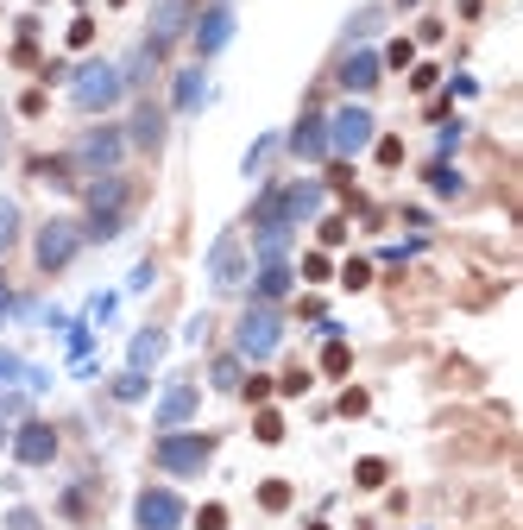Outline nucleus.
I'll list each match as a JSON object with an SVG mask.
<instances>
[{"label": "nucleus", "mask_w": 523, "mask_h": 530, "mask_svg": "<svg viewBox=\"0 0 523 530\" xmlns=\"http://www.w3.org/2000/svg\"><path fill=\"white\" fill-rule=\"evenodd\" d=\"M341 278H347V291H366V278H372V265H366V259H347V272H341Z\"/></svg>", "instance_id": "nucleus-26"}, {"label": "nucleus", "mask_w": 523, "mask_h": 530, "mask_svg": "<svg viewBox=\"0 0 523 530\" xmlns=\"http://www.w3.org/2000/svg\"><path fill=\"white\" fill-rule=\"evenodd\" d=\"M208 272H214V285H221V291H234V285L246 278V253H240V240H221V246H214V259H208Z\"/></svg>", "instance_id": "nucleus-11"}, {"label": "nucleus", "mask_w": 523, "mask_h": 530, "mask_svg": "<svg viewBox=\"0 0 523 530\" xmlns=\"http://www.w3.org/2000/svg\"><path fill=\"white\" fill-rule=\"evenodd\" d=\"M347 366H353V354H347V348H341V341H334V348H328V354H322V373H334V379H341V373H347Z\"/></svg>", "instance_id": "nucleus-25"}, {"label": "nucleus", "mask_w": 523, "mask_h": 530, "mask_svg": "<svg viewBox=\"0 0 523 530\" xmlns=\"http://www.w3.org/2000/svg\"><path fill=\"white\" fill-rule=\"evenodd\" d=\"M13 454L26 461V468H44V461L57 454V430H51V423H26V430L13 436Z\"/></svg>", "instance_id": "nucleus-9"}, {"label": "nucleus", "mask_w": 523, "mask_h": 530, "mask_svg": "<svg viewBox=\"0 0 523 530\" xmlns=\"http://www.w3.org/2000/svg\"><path fill=\"white\" fill-rule=\"evenodd\" d=\"M120 152H126V132L120 126H95V132H83V146H76V165H89V171H114L120 165Z\"/></svg>", "instance_id": "nucleus-4"}, {"label": "nucleus", "mask_w": 523, "mask_h": 530, "mask_svg": "<svg viewBox=\"0 0 523 530\" xmlns=\"http://www.w3.org/2000/svg\"><path fill=\"white\" fill-rule=\"evenodd\" d=\"M284 291H290V272H284V265L271 259V265H265V272H259V297L271 303V297H284Z\"/></svg>", "instance_id": "nucleus-18"}, {"label": "nucleus", "mask_w": 523, "mask_h": 530, "mask_svg": "<svg viewBox=\"0 0 523 530\" xmlns=\"http://www.w3.org/2000/svg\"><path fill=\"white\" fill-rule=\"evenodd\" d=\"M114 7H126V0H114Z\"/></svg>", "instance_id": "nucleus-33"}, {"label": "nucleus", "mask_w": 523, "mask_h": 530, "mask_svg": "<svg viewBox=\"0 0 523 530\" xmlns=\"http://www.w3.org/2000/svg\"><path fill=\"white\" fill-rule=\"evenodd\" d=\"M208 454H214L208 436H165V442H158V468H165V474H202Z\"/></svg>", "instance_id": "nucleus-3"}, {"label": "nucleus", "mask_w": 523, "mask_h": 530, "mask_svg": "<svg viewBox=\"0 0 523 530\" xmlns=\"http://www.w3.org/2000/svg\"><path fill=\"white\" fill-rule=\"evenodd\" d=\"M202 101V76L189 70V76H177V108H196Z\"/></svg>", "instance_id": "nucleus-21"}, {"label": "nucleus", "mask_w": 523, "mask_h": 530, "mask_svg": "<svg viewBox=\"0 0 523 530\" xmlns=\"http://www.w3.org/2000/svg\"><path fill=\"white\" fill-rule=\"evenodd\" d=\"M114 391H120V398H145V373H120Z\"/></svg>", "instance_id": "nucleus-27"}, {"label": "nucleus", "mask_w": 523, "mask_h": 530, "mask_svg": "<svg viewBox=\"0 0 523 530\" xmlns=\"http://www.w3.org/2000/svg\"><path fill=\"white\" fill-rule=\"evenodd\" d=\"M0 309H7V291H0Z\"/></svg>", "instance_id": "nucleus-31"}, {"label": "nucleus", "mask_w": 523, "mask_h": 530, "mask_svg": "<svg viewBox=\"0 0 523 530\" xmlns=\"http://www.w3.org/2000/svg\"><path fill=\"white\" fill-rule=\"evenodd\" d=\"M259 505H265V511H284V505H290V486H284V480H265V486H259Z\"/></svg>", "instance_id": "nucleus-20"}, {"label": "nucleus", "mask_w": 523, "mask_h": 530, "mask_svg": "<svg viewBox=\"0 0 523 530\" xmlns=\"http://www.w3.org/2000/svg\"><path fill=\"white\" fill-rule=\"evenodd\" d=\"M341 417H366V391H347L341 398Z\"/></svg>", "instance_id": "nucleus-29"}, {"label": "nucleus", "mask_w": 523, "mask_h": 530, "mask_svg": "<svg viewBox=\"0 0 523 530\" xmlns=\"http://www.w3.org/2000/svg\"><path fill=\"white\" fill-rule=\"evenodd\" d=\"M214 385H240V366L234 360H214Z\"/></svg>", "instance_id": "nucleus-28"}, {"label": "nucleus", "mask_w": 523, "mask_h": 530, "mask_svg": "<svg viewBox=\"0 0 523 530\" xmlns=\"http://www.w3.org/2000/svg\"><path fill=\"white\" fill-rule=\"evenodd\" d=\"M379 70H385V63L372 57V51H359V57H347V63H341V83H347L353 95H366L372 83H379Z\"/></svg>", "instance_id": "nucleus-12"}, {"label": "nucleus", "mask_w": 523, "mask_h": 530, "mask_svg": "<svg viewBox=\"0 0 523 530\" xmlns=\"http://www.w3.org/2000/svg\"><path fill=\"white\" fill-rule=\"evenodd\" d=\"M290 152H296V158H322V152H328V126H322V120L310 114L303 126H296V140H290Z\"/></svg>", "instance_id": "nucleus-14"}, {"label": "nucleus", "mask_w": 523, "mask_h": 530, "mask_svg": "<svg viewBox=\"0 0 523 530\" xmlns=\"http://www.w3.org/2000/svg\"><path fill=\"white\" fill-rule=\"evenodd\" d=\"M13 234H20V209L7 203V196H0V253L13 246Z\"/></svg>", "instance_id": "nucleus-19"}, {"label": "nucleus", "mask_w": 523, "mask_h": 530, "mask_svg": "<svg viewBox=\"0 0 523 530\" xmlns=\"http://www.w3.org/2000/svg\"><path fill=\"white\" fill-rule=\"evenodd\" d=\"M133 518H139V530H177L183 524V499L177 493H139Z\"/></svg>", "instance_id": "nucleus-6"}, {"label": "nucleus", "mask_w": 523, "mask_h": 530, "mask_svg": "<svg viewBox=\"0 0 523 530\" xmlns=\"http://www.w3.org/2000/svg\"><path fill=\"white\" fill-rule=\"evenodd\" d=\"M158 348H165V335H158V328H139V341H133V373H145V366H152V360H158Z\"/></svg>", "instance_id": "nucleus-17"}, {"label": "nucleus", "mask_w": 523, "mask_h": 530, "mask_svg": "<svg viewBox=\"0 0 523 530\" xmlns=\"http://www.w3.org/2000/svg\"><path fill=\"white\" fill-rule=\"evenodd\" d=\"M366 140H372V114H366V108L334 114V126H328V146H334V152H359Z\"/></svg>", "instance_id": "nucleus-8"}, {"label": "nucleus", "mask_w": 523, "mask_h": 530, "mask_svg": "<svg viewBox=\"0 0 523 530\" xmlns=\"http://www.w3.org/2000/svg\"><path fill=\"white\" fill-rule=\"evenodd\" d=\"M353 480H359V486H385V461H359Z\"/></svg>", "instance_id": "nucleus-24"}, {"label": "nucleus", "mask_w": 523, "mask_h": 530, "mask_svg": "<svg viewBox=\"0 0 523 530\" xmlns=\"http://www.w3.org/2000/svg\"><path fill=\"white\" fill-rule=\"evenodd\" d=\"M189 411H196V385H171V391H165V405H158V423L171 430V423H183Z\"/></svg>", "instance_id": "nucleus-15"}, {"label": "nucleus", "mask_w": 523, "mask_h": 530, "mask_svg": "<svg viewBox=\"0 0 523 530\" xmlns=\"http://www.w3.org/2000/svg\"><path fill=\"white\" fill-rule=\"evenodd\" d=\"M126 203H133V189L108 171V177H95V189H89V234L95 240H108V234H120V221H126Z\"/></svg>", "instance_id": "nucleus-2"}, {"label": "nucleus", "mask_w": 523, "mask_h": 530, "mask_svg": "<svg viewBox=\"0 0 523 530\" xmlns=\"http://www.w3.org/2000/svg\"><path fill=\"white\" fill-rule=\"evenodd\" d=\"M278 348V309H246L240 316V354H271Z\"/></svg>", "instance_id": "nucleus-7"}, {"label": "nucleus", "mask_w": 523, "mask_h": 530, "mask_svg": "<svg viewBox=\"0 0 523 530\" xmlns=\"http://www.w3.org/2000/svg\"><path fill=\"white\" fill-rule=\"evenodd\" d=\"M158 140H165V114L145 101V108L133 114V146H139V152H158Z\"/></svg>", "instance_id": "nucleus-13"}, {"label": "nucleus", "mask_w": 523, "mask_h": 530, "mask_svg": "<svg viewBox=\"0 0 523 530\" xmlns=\"http://www.w3.org/2000/svg\"><path fill=\"white\" fill-rule=\"evenodd\" d=\"M189 13H196V0H158L152 7V44H171L189 26Z\"/></svg>", "instance_id": "nucleus-10"}, {"label": "nucleus", "mask_w": 523, "mask_h": 530, "mask_svg": "<svg viewBox=\"0 0 523 530\" xmlns=\"http://www.w3.org/2000/svg\"><path fill=\"white\" fill-rule=\"evenodd\" d=\"M76 240H83V228L44 221V228H38V265H44V272H63V265L76 259Z\"/></svg>", "instance_id": "nucleus-5"}, {"label": "nucleus", "mask_w": 523, "mask_h": 530, "mask_svg": "<svg viewBox=\"0 0 523 530\" xmlns=\"http://www.w3.org/2000/svg\"><path fill=\"white\" fill-rule=\"evenodd\" d=\"M310 530H328V524H310Z\"/></svg>", "instance_id": "nucleus-32"}, {"label": "nucleus", "mask_w": 523, "mask_h": 530, "mask_svg": "<svg viewBox=\"0 0 523 530\" xmlns=\"http://www.w3.org/2000/svg\"><path fill=\"white\" fill-rule=\"evenodd\" d=\"M228 26H234V20L221 13V7L202 13V26H196V51H221V44H228Z\"/></svg>", "instance_id": "nucleus-16"}, {"label": "nucleus", "mask_w": 523, "mask_h": 530, "mask_svg": "<svg viewBox=\"0 0 523 530\" xmlns=\"http://www.w3.org/2000/svg\"><path fill=\"white\" fill-rule=\"evenodd\" d=\"M379 165H404V146L398 140H379Z\"/></svg>", "instance_id": "nucleus-30"}, {"label": "nucleus", "mask_w": 523, "mask_h": 530, "mask_svg": "<svg viewBox=\"0 0 523 530\" xmlns=\"http://www.w3.org/2000/svg\"><path fill=\"white\" fill-rule=\"evenodd\" d=\"M196 530H228V505H202L196 511Z\"/></svg>", "instance_id": "nucleus-23"}, {"label": "nucleus", "mask_w": 523, "mask_h": 530, "mask_svg": "<svg viewBox=\"0 0 523 530\" xmlns=\"http://www.w3.org/2000/svg\"><path fill=\"white\" fill-rule=\"evenodd\" d=\"M120 89H126V70H120V63H83L76 83H69V101L89 108V114H101V108L120 101Z\"/></svg>", "instance_id": "nucleus-1"}, {"label": "nucleus", "mask_w": 523, "mask_h": 530, "mask_svg": "<svg viewBox=\"0 0 523 530\" xmlns=\"http://www.w3.org/2000/svg\"><path fill=\"white\" fill-rule=\"evenodd\" d=\"M253 430H259V442H284V417H278V411H259Z\"/></svg>", "instance_id": "nucleus-22"}]
</instances>
